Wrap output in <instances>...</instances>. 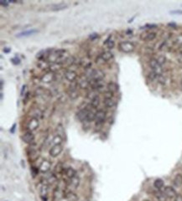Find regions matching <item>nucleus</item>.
<instances>
[{
  "mask_svg": "<svg viewBox=\"0 0 182 201\" xmlns=\"http://www.w3.org/2000/svg\"><path fill=\"white\" fill-rule=\"evenodd\" d=\"M89 107H90V105L88 106L87 107H84V108L81 109V110H80V111L76 113L77 119L80 121H81V122H83V121H87V117H88V112L92 110L91 108H89Z\"/></svg>",
  "mask_w": 182,
  "mask_h": 201,
  "instance_id": "7ed1b4c3",
  "label": "nucleus"
},
{
  "mask_svg": "<svg viewBox=\"0 0 182 201\" xmlns=\"http://www.w3.org/2000/svg\"><path fill=\"white\" fill-rule=\"evenodd\" d=\"M156 60L158 61V63H159L160 66L164 65V64L166 63V61H167V60H166V57H165L164 55H159V56H158V58L156 59Z\"/></svg>",
  "mask_w": 182,
  "mask_h": 201,
  "instance_id": "473e14b6",
  "label": "nucleus"
},
{
  "mask_svg": "<svg viewBox=\"0 0 182 201\" xmlns=\"http://www.w3.org/2000/svg\"><path fill=\"white\" fill-rule=\"evenodd\" d=\"M164 181L162 180L161 179H157L154 182V186H155V188H157L159 190L161 189L162 188L164 187Z\"/></svg>",
  "mask_w": 182,
  "mask_h": 201,
  "instance_id": "5701e85b",
  "label": "nucleus"
},
{
  "mask_svg": "<svg viewBox=\"0 0 182 201\" xmlns=\"http://www.w3.org/2000/svg\"><path fill=\"white\" fill-rule=\"evenodd\" d=\"M9 51H10V49H7V48H4V53H8Z\"/></svg>",
  "mask_w": 182,
  "mask_h": 201,
  "instance_id": "8fccbe9b",
  "label": "nucleus"
},
{
  "mask_svg": "<svg viewBox=\"0 0 182 201\" xmlns=\"http://www.w3.org/2000/svg\"><path fill=\"white\" fill-rule=\"evenodd\" d=\"M103 104L104 106L108 108H111V107H113L116 105V102L115 100H113L112 98L111 99H104V101H103Z\"/></svg>",
  "mask_w": 182,
  "mask_h": 201,
  "instance_id": "393cba45",
  "label": "nucleus"
},
{
  "mask_svg": "<svg viewBox=\"0 0 182 201\" xmlns=\"http://www.w3.org/2000/svg\"><path fill=\"white\" fill-rule=\"evenodd\" d=\"M64 77L70 82H74L77 78V74L74 70H66L64 74Z\"/></svg>",
  "mask_w": 182,
  "mask_h": 201,
  "instance_id": "9d476101",
  "label": "nucleus"
},
{
  "mask_svg": "<svg viewBox=\"0 0 182 201\" xmlns=\"http://www.w3.org/2000/svg\"><path fill=\"white\" fill-rule=\"evenodd\" d=\"M118 49L123 53H131L134 50V45L129 41H122L118 44Z\"/></svg>",
  "mask_w": 182,
  "mask_h": 201,
  "instance_id": "f257e3e1",
  "label": "nucleus"
},
{
  "mask_svg": "<svg viewBox=\"0 0 182 201\" xmlns=\"http://www.w3.org/2000/svg\"><path fill=\"white\" fill-rule=\"evenodd\" d=\"M53 194H54L55 200H61V199H63L65 197V194L63 193V191L60 189V188H55Z\"/></svg>",
  "mask_w": 182,
  "mask_h": 201,
  "instance_id": "2eb2a0df",
  "label": "nucleus"
},
{
  "mask_svg": "<svg viewBox=\"0 0 182 201\" xmlns=\"http://www.w3.org/2000/svg\"><path fill=\"white\" fill-rule=\"evenodd\" d=\"M50 10L51 11H60V10H63L65 8H67V5L63 3H55V4H51L50 5Z\"/></svg>",
  "mask_w": 182,
  "mask_h": 201,
  "instance_id": "4468645a",
  "label": "nucleus"
},
{
  "mask_svg": "<svg viewBox=\"0 0 182 201\" xmlns=\"http://www.w3.org/2000/svg\"><path fill=\"white\" fill-rule=\"evenodd\" d=\"M62 137H61L60 135H56V136H55L54 138H53V140H52V143H53V146L54 145H59V144H61V142H62Z\"/></svg>",
  "mask_w": 182,
  "mask_h": 201,
  "instance_id": "c85d7f7f",
  "label": "nucleus"
},
{
  "mask_svg": "<svg viewBox=\"0 0 182 201\" xmlns=\"http://www.w3.org/2000/svg\"><path fill=\"white\" fill-rule=\"evenodd\" d=\"M181 88H182V80H181Z\"/></svg>",
  "mask_w": 182,
  "mask_h": 201,
  "instance_id": "5fc2aeb1",
  "label": "nucleus"
},
{
  "mask_svg": "<svg viewBox=\"0 0 182 201\" xmlns=\"http://www.w3.org/2000/svg\"><path fill=\"white\" fill-rule=\"evenodd\" d=\"M145 27H146V28H148V29H154V28H156L157 25H155V24H146Z\"/></svg>",
  "mask_w": 182,
  "mask_h": 201,
  "instance_id": "49530a36",
  "label": "nucleus"
},
{
  "mask_svg": "<svg viewBox=\"0 0 182 201\" xmlns=\"http://www.w3.org/2000/svg\"><path fill=\"white\" fill-rule=\"evenodd\" d=\"M29 92H27V93L25 94V98L24 99V103L27 102V100L29 99Z\"/></svg>",
  "mask_w": 182,
  "mask_h": 201,
  "instance_id": "a18cd8bd",
  "label": "nucleus"
},
{
  "mask_svg": "<svg viewBox=\"0 0 182 201\" xmlns=\"http://www.w3.org/2000/svg\"><path fill=\"white\" fill-rule=\"evenodd\" d=\"M60 67H61V64H58V63H51L50 65V66H49V68H50V72H55V71H57L59 69H60Z\"/></svg>",
  "mask_w": 182,
  "mask_h": 201,
  "instance_id": "a878e982",
  "label": "nucleus"
},
{
  "mask_svg": "<svg viewBox=\"0 0 182 201\" xmlns=\"http://www.w3.org/2000/svg\"><path fill=\"white\" fill-rule=\"evenodd\" d=\"M107 87H108V91H112V92H113V93L118 90V85H117L116 83H114V82H113V81H112V82H109L108 84V86H107Z\"/></svg>",
  "mask_w": 182,
  "mask_h": 201,
  "instance_id": "4be33fe9",
  "label": "nucleus"
},
{
  "mask_svg": "<svg viewBox=\"0 0 182 201\" xmlns=\"http://www.w3.org/2000/svg\"><path fill=\"white\" fill-rule=\"evenodd\" d=\"M106 118V112L102 110H99L97 112H96V124H101L102 123Z\"/></svg>",
  "mask_w": 182,
  "mask_h": 201,
  "instance_id": "1a4fd4ad",
  "label": "nucleus"
},
{
  "mask_svg": "<svg viewBox=\"0 0 182 201\" xmlns=\"http://www.w3.org/2000/svg\"><path fill=\"white\" fill-rule=\"evenodd\" d=\"M98 96V94H97V91H96V90H93V89H92V91H90L88 93V98H89L90 100H92L93 98H95L96 96Z\"/></svg>",
  "mask_w": 182,
  "mask_h": 201,
  "instance_id": "2f4dec72",
  "label": "nucleus"
},
{
  "mask_svg": "<svg viewBox=\"0 0 182 201\" xmlns=\"http://www.w3.org/2000/svg\"><path fill=\"white\" fill-rule=\"evenodd\" d=\"M143 201H149V200H143Z\"/></svg>",
  "mask_w": 182,
  "mask_h": 201,
  "instance_id": "6e6d98bb",
  "label": "nucleus"
},
{
  "mask_svg": "<svg viewBox=\"0 0 182 201\" xmlns=\"http://www.w3.org/2000/svg\"><path fill=\"white\" fill-rule=\"evenodd\" d=\"M39 125H40L39 119L32 117L30 119V121H29V123H28V129H29V131L33 132V131H35L39 127Z\"/></svg>",
  "mask_w": 182,
  "mask_h": 201,
  "instance_id": "6e6552de",
  "label": "nucleus"
},
{
  "mask_svg": "<svg viewBox=\"0 0 182 201\" xmlns=\"http://www.w3.org/2000/svg\"><path fill=\"white\" fill-rule=\"evenodd\" d=\"M3 84H4V80H1V89H3Z\"/></svg>",
  "mask_w": 182,
  "mask_h": 201,
  "instance_id": "603ef678",
  "label": "nucleus"
},
{
  "mask_svg": "<svg viewBox=\"0 0 182 201\" xmlns=\"http://www.w3.org/2000/svg\"><path fill=\"white\" fill-rule=\"evenodd\" d=\"M49 193V186L48 184H43L40 188V194L41 198L43 201H47V196Z\"/></svg>",
  "mask_w": 182,
  "mask_h": 201,
  "instance_id": "423d86ee",
  "label": "nucleus"
},
{
  "mask_svg": "<svg viewBox=\"0 0 182 201\" xmlns=\"http://www.w3.org/2000/svg\"><path fill=\"white\" fill-rule=\"evenodd\" d=\"M64 171L66 173V175L67 176L69 179H71V178H73V177H75L76 175V170H75L74 168H67L66 170L64 169Z\"/></svg>",
  "mask_w": 182,
  "mask_h": 201,
  "instance_id": "aec40b11",
  "label": "nucleus"
},
{
  "mask_svg": "<svg viewBox=\"0 0 182 201\" xmlns=\"http://www.w3.org/2000/svg\"><path fill=\"white\" fill-rule=\"evenodd\" d=\"M96 119V112H93L92 110H91L89 112H88V117H87V121H93Z\"/></svg>",
  "mask_w": 182,
  "mask_h": 201,
  "instance_id": "c756f323",
  "label": "nucleus"
},
{
  "mask_svg": "<svg viewBox=\"0 0 182 201\" xmlns=\"http://www.w3.org/2000/svg\"><path fill=\"white\" fill-rule=\"evenodd\" d=\"M148 65L150 68L152 69V71H154L155 73H156L158 75H163V68H162V66H160L158 61L156 60V59H150L149 61H148Z\"/></svg>",
  "mask_w": 182,
  "mask_h": 201,
  "instance_id": "f03ea898",
  "label": "nucleus"
},
{
  "mask_svg": "<svg viewBox=\"0 0 182 201\" xmlns=\"http://www.w3.org/2000/svg\"><path fill=\"white\" fill-rule=\"evenodd\" d=\"M62 150H63V147L61 146V144H59V145H54V146H52L51 148L50 149L49 154L50 155V157L55 158V157L59 156V155L61 154Z\"/></svg>",
  "mask_w": 182,
  "mask_h": 201,
  "instance_id": "39448f33",
  "label": "nucleus"
},
{
  "mask_svg": "<svg viewBox=\"0 0 182 201\" xmlns=\"http://www.w3.org/2000/svg\"><path fill=\"white\" fill-rule=\"evenodd\" d=\"M104 45H107L108 49H109V50H112V49H113V48H114L115 42L113 41V40H111V36H109L108 39L104 41Z\"/></svg>",
  "mask_w": 182,
  "mask_h": 201,
  "instance_id": "b1692460",
  "label": "nucleus"
},
{
  "mask_svg": "<svg viewBox=\"0 0 182 201\" xmlns=\"http://www.w3.org/2000/svg\"><path fill=\"white\" fill-rule=\"evenodd\" d=\"M148 78L150 80L154 81V80H157V78H158V75H157L156 73H155L154 71H151V72H149V73H148Z\"/></svg>",
  "mask_w": 182,
  "mask_h": 201,
  "instance_id": "72a5a7b5",
  "label": "nucleus"
},
{
  "mask_svg": "<svg viewBox=\"0 0 182 201\" xmlns=\"http://www.w3.org/2000/svg\"><path fill=\"white\" fill-rule=\"evenodd\" d=\"M157 80L158 82L160 84V85H165V82H166V80H165V77L163 75H158V78H157Z\"/></svg>",
  "mask_w": 182,
  "mask_h": 201,
  "instance_id": "f704fd0d",
  "label": "nucleus"
},
{
  "mask_svg": "<svg viewBox=\"0 0 182 201\" xmlns=\"http://www.w3.org/2000/svg\"><path fill=\"white\" fill-rule=\"evenodd\" d=\"M175 41H176V43H177L178 45H182V34H179V35L176 37Z\"/></svg>",
  "mask_w": 182,
  "mask_h": 201,
  "instance_id": "e433bc0d",
  "label": "nucleus"
},
{
  "mask_svg": "<svg viewBox=\"0 0 182 201\" xmlns=\"http://www.w3.org/2000/svg\"><path fill=\"white\" fill-rule=\"evenodd\" d=\"M32 116H33V117H34V118H37V119H39L40 117H42V112H41L40 109L35 108V109H34V110L32 111Z\"/></svg>",
  "mask_w": 182,
  "mask_h": 201,
  "instance_id": "7c9ffc66",
  "label": "nucleus"
},
{
  "mask_svg": "<svg viewBox=\"0 0 182 201\" xmlns=\"http://www.w3.org/2000/svg\"><path fill=\"white\" fill-rule=\"evenodd\" d=\"M168 25L169 26H171V27H174V28H176V24H169Z\"/></svg>",
  "mask_w": 182,
  "mask_h": 201,
  "instance_id": "3c124183",
  "label": "nucleus"
},
{
  "mask_svg": "<svg viewBox=\"0 0 182 201\" xmlns=\"http://www.w3.org/2000/svg\"><path fill=\"white\" fill-rule=\"evenodd\" d=\"M11 61L14 65H19L20 63V60L18 58V57H14V58H12L11 59Z\"/></svg>",
  "mask_w": 182,
  "mask_h": 201,
  "instance_id": "4c0bfd02",
  "label": "nucleus"
},
{
  "mask_svg": "<svg viewBox=\"0 0 182 201\" xmlns=\"http://www.w3.org/2000/svg\"><path fill=\"white\" fill-rule=\"evenodd\" d=\"M25 89H26V86L24 85V86L22 87V90H21V96H24V92Z\"/></svg>",
  "mask_w": 182,
  "mask_h": 201,
  "instance_id": "de8ad7c7",
  "label": "nucleus"
},
{
  "mask_svg": "<svg viewBox=\"0 0 182 201\" xmlns=\"http://www.w3.org/2000/svg\"><path fill=\"white\" fill-rule=\"evenodd\" d=\"M70 184H71V187H73L74 188L78 187L79 184H80V179H79V177H77V176L76 175L75 177L70 179Z\"/></svg>",
  "mask_w": 182,
  "mask_h": 201,
  "instance_id": "f3484780",
  "label": "nucleus"
},
{
  "mask_svg": "<svg viewBox=\"0 0 182 201\" xmlns=\"http://www.w3.org/2000/svg\"><path fill=\"white\" fill-rule=\"evenodd\" d=\"M77 84H78V87L81 88V89H86V88H88L90 86L89 80L85 79V78L84 79H80L79 81H77Z\"/></svg>",
  "mask_w": 182,
  "mask_h": 201,
  "instance_id": "a211bd4d",
  "label": "nucleus"
},
{
  "mask_svg": "<svg viewBox=\"0 0 182 201\" xmlns=\"http://www.w3.org/2000/svg\"><path fill=\"white\" fill-rule=\"evenodd\" d=\"M177 60H178V61H179L180 63H181L182 64V52H181V53L177 55Z\"/></svg>",
  "mask_w": 182,
  "mask_h": 201,
  "instance_id": "37998d69",
  "label": "nucleus"
},
{
  "mask_svg": "<svg viewBox=\"0 0 182 201\" xmlns=\"http://www.w3.org/2000/svg\"><path fill=\"white\" fill-rule=\"evenodd\" d=\"M31 170H32V173H33V174H34V176H35L36 174L39 173V169H38V168H31Z\"/></svg>",
  "mask_w": 182,
  "mask_h": 201,
  "instance_id": "a19ab883",
  "label": "nucleus"
},
{
  "mask_svg": "<svg viewBox=\"0 0 182 201\" xmlns=\"http://www.w3.org/2000/svg\"><path fill=\"white\" fill-rule=\"evenodd\" d=\"M15 127H16V124H14L13 125V127H12V128H11V130H10V132L12 133H14V131H15Z\"/></svg>",
  "mask_w": 182,
  "mask_h": 201,
  "instance_id": "09e8293b",
  "label": "nucleus"
},
{
  "mask_svg": "<svg viewBox=\"0 0 182 201\" xmlns=\"http://www.w3.org/2000/svg\"><path fill=\"white\" fill-rule=\"evenodd\" d=\"M100 57L102 59V60L104 62H106V61L110 60L113 57V54L112 53L111 51H104V52H102L100 54Z\"/></svg>",
  "mask_w": 182,
  "mask_h": 201,
  "instance_id": "dca6fc26",
  "label": "nucleus"
},
{
  "mask_svg": "<svg viewBox=\"0 0 182 201\" xmlns=\"http://www.w3.org/2000/svg\"><path fill=\"white\" fill-rule=\"evenodd\" d=\"M55 80V75L53 72H48L46 75H44L41 78V81L45 83H50Z\"/></svg>",
  "mask_w": 182,
  "mask_h": 201,
  "instance_id": "ddd939ff",
  "label": "nucleus"
},
{
  "mask_svg": "<svg viewBox=\"0 0 182 201\" xmlns=\"http://www.w3.org/2000/svg\"><path fill=\"white\" fill-rule=\"evenodd\" d=\"M98 37H99V35H98V34H97V33L92 34L90 35V39H91L92 40H96V39H97Z\"/></svg>",
  "mask_w": 182,
  "mask_h": 201,
  "instance_id": "58836bf2",
  "label": "nucleus"
},
{
  "mask_svg": "<svg viewBox=\"0 0 182 201\" xmlns=\"http://www.w3.org/2000/svg\"><path fill=\"white\" fill-rule=\"evenodd\" d=\"M66 198L70 201H77V200H78L76 194L72 193V192H69V193L66 194Z\"/></svg>",
  "mask_w": 182,
  "mask_h": 201,
  "instance_id": "bb28decb",
  "label": "nucleus"
},
{
  "mask_svg": "<svg viewBox=\"0 0 182 201\" xmlns=\"http://www.w3.org/2000/svg\"><path fill=\"white\" fill-rule=\"evenodd\" d=\"M113 96V92L110 91H107L106 92H104V99H111Z\"/></svg>",
  "mask_w": 182,
  "mask_h": 201,
  "instance_id": "c9c22d12",
  "label": "nucleus"
},
{
  "mask_svg": "<svg viewBox=\"0 0 182 201\" xmlns=\"http://www.w3.org/2000/svg\"><path fill=\"white\" fill-rule=\"evenodd\" d=\"M99 104H100V98H99L98 96H96L92 100H91V105H92V107H93V108H97V107L99 106Z\"/></svg>",
  "mask_w": 182,
  "mask_h": 201,
  "instance_id": "cd10ccee",
  "label": "nucleus"
},
{
  "mask_svg": "<svg viewBox=\"0 0 182 201\" xmlns=\"http://www.w3.org/2000/svg\"><path fill=\"white\" fill-rule=\"evenodd\" d=\"M164 194L168 199H175V196L177 195L175 189L172 187H170V186H167V187L164 188Z\"/></svg>",
  "mask_w": 182,
  "mask_h": 201,
  "instance_id": "0eeeda50",
  "label": "nucleus"
},
{
  "mask_svg": "<svg viewBox=\"0 0 182 201\" xmlns=\"http://www.w3.org/2000/svg\"><path fill=\"white\" fill-rule=\"evenodd\" d=\"M22 140L24 141L27 144H33L34 142V136L32 132L27 131L26 133L23 134L22 136Z\"/></svg>",
  "mask_w": 182,
  "mask_h": 201,
  "instance_id": "20e7f679",
  "label": "nucleus"
},
{
  "mask_svg": "<svg viewBox=\"0 0 182 201\" xmlns=\"http://www.w3.org/2000/svg\"><path fill=\"white\" fill-rule=\"evenodd\" d=\"M0 3H1V5L2 6H4V7H8V1H0Z\"/></svg>",
  "mask_w": 182,
  "mask_h": 201,
  "instance_id": "79ce46f5",
  "label": "nucleus"
},
{
  "mask_svg": "<svg viewBox=\"0 0 182 201\" xmlns=\"http://www.w3.org/2000/svg\"><path fill=\"white\" fill-rule=\"evenodd\" d=\"M126 34H132V31H131V30H127Z\"/></svg>",
  "mask_w": 182,
  "mask_h": 201,
  "instance_id": "864d4df0",
  "label": "nucleus"
},
{
  "mask_svg": "<svg viewBox=\"0 0 182 201\" xmlns=\"http://www.w3.org/2000/svg\"><path fill=\"white\" fill-rule=\"evenodd\" d=\"M174 201H182V195L181 194H177L174 199Z\"/></svg>",
  "mask_w": 182,
  "mask_h": 201,
  "instance_id": "ea45409f",
  "label": "nucleus"
},
{
  "mask_svg": "<svg viewBox=\"0 0 182 201\" xmlns=\"http://www.w3.org/2000/svg\"><path fill=\"white\" fill-rule=\"evenodd\" d=\"M157 34L155 32H148V33L142 34L140 38L144 41H152L156 38Z\"/></svg>",
  "mask_w": 182,
  "mask_h": 201,
  "instance_id": "f8f14e48",
  "label": "nucleus"
},
{
  "mask_svg": "<svg viewBox=\"0 0 182 201\" xmlns=\"http://www.w3.org/2000/svg\"><path fill=\"white\" fill-rule=\"evenodd\" d=\"M170 13H174V14H182V10H174V11H170Z\"/></svg>",
  "mask_w": 182,
  "mask_h": 201,
  "instance_id": "c03bdc74",
  "label": "nucleus"
},
{
  "mask_svg": "<svg viewBox=\"0 0 182 201\" xmlns=\"http://www.w3.org/2000/svg\"><path fill=\"white\" fill-rule=\"evenodd\" d=\"M173 183L176 187H181L182 185V174H176L174 180H173Z\"/></svg>",
  "mask_w": 182,
  "mask_h": 201,
  "instance_id": "6ab92c4d",
  "label": "nucleus"
},
{
  "mask_svg": "<svg viewBox=\"0 0 182 201\" xmlns=\"http://www.w3.org/2000/svg\"><path fill=\"white\" fill-rule=\"evenodd\" d=\"M51 168V163L48 160H44L42 163H41V166H40V171L42 172V173H47L50 171Z\"/></svg>",
  "mask_w": 182,
  "mask_h": 201,
  "instance_id": "9b49d317",
  "label": "nucleus"
},
{
  "mask_svg": "<svg viewBox=\"0 0 182 201\" xmlns=\"http://www.w3.org/2000/svg\"><path fill=\"white\" fill-rule=\"evenodd\" d=\"M37 32H38L37 29H31V30H28V31H24V32H21L19 34H17V37L20 38V37H24V36H29V35H32Z\"/></svg>",
  "mask_w": 182,
  "mask_h": 201,
  "instance_id": "412c9836",
  "label": "nucleus"
}]
</instances>
